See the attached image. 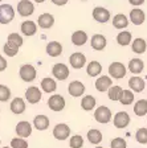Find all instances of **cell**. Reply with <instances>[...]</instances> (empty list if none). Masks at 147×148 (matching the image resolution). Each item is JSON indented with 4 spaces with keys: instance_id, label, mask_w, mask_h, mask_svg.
<instances>
[{
    "instance_id": "1",
    "label": "cell",
    "mask_w": 147,
    "mask_h": 148,
    "mask_svg": "<svg viewBox=\"0 0 147 148\" xmlns=\"http://www.w3.org/2000/svg\"><path fill=\"white\" fill-rule=\"evenodd\" d=\"M15 17V11L12 5L9 4H1L0 5V23L1 24H9Z\"/></svg>"
},
{
    "instance_id": "2",
    "label": "cell",
    "mask_w": 147,
    "mask_h": 148,
    "mask_svg": "<svg viewBox=\"0 0 147 148\" xmlns=\"http://www.w3.org/2000/svg\"><path fill=\"white\" fill-rule=\"evenodd\" d=\"M19 74H20V78H21L23 81H25V82H32V81L36 78V69H35V66H32V65L25 64L20 68Z\"/></svg>"
},
{
    "instance_id": "3",
    "label": "cell",
    "mask_w": 147,
    "mask_h": 148,
    "mask_svg": "<svg viewBox=\"0 0 147 148\" xmlns=\"http://www.w3.org/2000/svg\"><path fill=\"white\" fill-rule=\"evenodd\" d=\"M94 118L97 120L98 123H109L111 119V111L109 107L106 106H101V107H98L94 112Z\"/></svg>"
},
{
    "instance_id": "4",
    "label": "cell",
    "mask_w": 147,
    "mask_h": 148,
    "mask_svg": "<svg viewBox=\"0 0 147 148\" xmlns=\"http://www.w3.org/2000/svg\"><path fill=\"white\" fill-rule=\"evenodd\" d=\"M109 74L115 79H121L126 75V68L121 62H113L109 66Z\"/></svg>"
},
{
    "instance_id": "5",
    "label": "cell",
    "mask_w": 147,
    "mask_h": 148,
    "mask_svg": "<svg viewBox=\"0 0 147 148\" xmlns=\"http://www.w3.org/2000/svg\"><path fill=\"white\" fill-rule=\"evenodd\" d=\"M113 123L117 128H125V127L129 126L130 123V116L127 112L125 111H119V112H117L115 116L113 119Z\"/></svg>"
},
{
    "instance_id": "6",
    "label": "cell",
    "mask_w": 147,
    "mask_h": 148,
    "mask_svg": "<svg viewBox=\"0 0 147 148\" xmlns=\"http://www.w3.org/2000/svg\"><path fill=\"white\" fill-rule=\"evenodd\" d=\"M52 74L55 75V78L60 81H65L69 77V69H68L66 65L64 64H56L52 69Z\"/></svg>"
},
{
    "instance_id": "7",
    "label": "cell",
    "mask_w": 147,
    "mask_h": 148,
    "mask_svg": "<svg viewBox=\"0 0 147 148\" xmlns=\"http://www.w3.org/2000/svg\"><path fill=\"white\" fill-rule=\"evenodd\" d=\"M48 106L52 111H61L65 107V99L61 95H52L48 99Z\"/></svg>"
},
{
    "instance_id": "8",
    "label": "cell",
    "mask_w": 147,
    "mask_h": 148,
    "mask_svg": "<svg viewBox=\"0 0 147 148\" xmlns=\"http://www.w3.org/2000/svg\"><path fill=\"white\" fill-rule=\"evenodd\" d=\"M69 135H70V128L65 123H58L53 130V136L58 140H65Z\"/></svg>"
},
{
    "instance_id": "9",
    "label": "cell",
    "mask_w": 147,
    "mask_h": 148,
    "mask_svg": "<svg viewBox=\"0 0 147 148\" xmlns=\"http://www.w3.org/2000/svg\"><path fill=\"white\" fill-rule=\"evenodd\" d=\"M41 97H43L41 95V91L39 90V87H36V86L28 87L27 91H25V98H27V101L29 102V103H32V105L40 102Z\"/></svg>"
},
{
    "instance_id": "10",
    "label": "cell",
    "mask_w": 147,
    "mask_h": 148,
    "mask_svg": "<svg viewBox=\"0 0 147 148\" xmlns=\"http://www.w3.org/2000/svg\"><path fill=\"white\" fill-rule=\"evenodd\" d=\"M93 17H94V20L98 23H107L109 18H110V12H109L106 8L95 7V8L93 9Z\"/></svg>"
},
{
    "instance_id": "11",
    "label": "cell",
    "mask_w": 147,
    "mask_h": 148,
    "mask_svg": "<svg viewBox=\"0 0 147 148\" xmlns=\"http://www.w3.org/2000/svg\"><path fill=\"white\" fill-rule=\"evenodd\" d=\"M69 62H70V66L74 69H82L86 64V57L82 53H73V54L69 57Z\"/></svg>"
},
{
    "instance_id": "12",
    "label": "cell",
    "mask_w": 147,
    "mask_h": 148,
    "mask_svg": "<svg viewBox=\"0 0 147 148\" xmlns=\"http://www.w3.org/2000/svg\"><path fill=\"white\" fill-rule=\"evenodd\" d=\"M68 91L72 97H81L85 92V85L80 81H73L69 83L68 86Z\"/></svg>"
},
{
    "instance_id": "13",
    "label": "cell",
    "mask_w": 147,
    "mask_h": 148,
    "mask_svg": "<svg viewBox=\"0 0 147 148\" xmlns=\"http://www.w3.org/2000/svg\"><path fill=\"white\" fill-rule=\"evenodd\" d=\"M16 134H17L20 138H28V136L32 134V126L29 122H19L17 126H16Z\"/></svg>"
},
{
    "instance_id": "14",
    "label": "cell",
    "mask_w": 147,
    "mask_h": 148,
    "mask_svg": "<svg viewBox=\"0 0 147 148\" xmlns=\"http://www.w3.org/2000/svg\"><path fill=\"white\" fill-rule=\"evenodd\" d=\"M35 11V7L31 1L28 0H20V3L17 4V12L21 16H31Z\"/></svg>"
},
{
    "instance_id": "15",
    "label": "cell",
    "mask_w": 147,
    "mask_h": 148,
    "mask_svg": "<svg viewBox=\"0 0 147 148\" xmlns=\"http://www.w3.org/2000/svg\"><path fill=\"white\" fill-rule=\"evenodd\" d=\"M129 86L131 90H134V92H141L143 91L144 86H146V83H144V79L138 75H134L129 79Z\"/></svg>"
},
{
    "instance_id": "16",
    "label": "cell",
    "mask_w": 147,
    "mask_h": 148,
    "mask_svg": "<svg viewBox=\"0 0 147 148\" xmlns=\"http://www.w3.org/2000/svg\"><path fill=\"white\" fill-rule=\"evenodd\" d=\"M111 85H113V82H111V78L107 77V75H102V77H99L97 81H95V89L98 90V91H109V89L111 87Z\"/></svg>"
},
{
    "instance_id": "17",
    "label": "cell",
    "mask_w": 147,
    "mask_h": 148,
    "mask_svg": "<svg viewBox=\"0 0 147 148\" xmlns=\"http://www.w3.org/2000/svg\"><path fill=\"white\" fill-rule=\"evenodd\" d=\"M39 27L43 28V29H49V28L52 27L55 24V17H53L50 13H43V15L39 16Z\"/></svg>"
},
{
    "instance_id": "18",
    "label": "cell",
    "mask_w": 147,
    "mask_h": 148,
    "mask_svg": "<svg viewBox=\"0 0 147 148\" xmlns=\"http://www.w3.org/2000/svg\"><path fill=\"white\" fill-rule=\"evenodd\" d=\"M144 18H146V15H144V12L142 11V9H139V8H135V9H133L131 12H130V21H131L134 25L143 24Z\"/></svg>"
},
{
    "instance_id": "19",
    "label": "cell",
    "mask_w": 147,
    "mask_h": 148,
    "mask_svg": "<svg viewBox=\"0 0 147 148\" xmlns=\"http://www.w3.org/2000/svg\"><path fill=\"white\" fill-rule=\"evenodd\" d=\"M90 44H92V48L94 50H104L105 46H106V37L102 36V34H94V36L92 37V41H90Z\"/></svg>"
},
{
    "instance_id": "20",
    "label": "cell",
    "mask_w": 147,
    "mask_h": 148,
    "mask_svg": "<svg viewBox=\"0 0 147 148\" xmlns=\"http://www.w3.org/2000/svg\"><path fill=\"white\" fill-rule=\"evenodd\" d=\"M11 111L13 114L19 115L23 114L25 111V102L23 98H15L12 102H11Z\"/></svg>"
},
{
    "instance_id": "21",
    "label": "cell",
    "mask_w": 147,
    "mask_h": 148,
    "mask_svg": "<svg viewBox=\"0 0 147 148\" xmlns=\"http://www.w3.org/2000/svg\"><path fill=\"white\" fill-rule=\"evenodd\" d=\"M46 53H48L50 57H57L62 53V46L60 42L57 41H52L46 45Z\"/></svg>"
},
{
    "instance_id": "22",
    "label": "cell",
    "mask_w": 147,
    "mask_h": 148,
    "mask_svg": "<svg viewBox=\"0 0 147 148\" xmlns=\"http://www.w3.org/2000/svg\"><path fill=\"white\" fill-rule=\"evenodd\" d=\"M88 41V34L84 31H76L73 34H72V42L76 46H81Z\"/></svg>"
},
{
    "instance_id": "23",
    "label": "cell",
    "mask_w": 147,
    "mask_h": 148,
    "mask_svg": "<svg viewBox=\"0 0 147 148\" xmlns=\"http://www.w3.org/2000/svg\"><path fill=\"white\" fill-rule=\"evenodd\" d=\"M113 25L117 29H123V28L129 25V20L123 13H118V15H115L113 17Z\"/></svg>"
},
{
    "instance_id": "24",
    "label": "cell",
    "mask_w": 147,
    "mask_h": 148,
    "mask_svg": "<svg viewBox=\"0 0 147 148\" xmlns=\"http://www.w3.org/2000/svg\"><path fill=\"white\" fill-rule=\"evenodd\" d=\"M143 68H144V64H143V61H142L141 58H133L131 61H130V64H129V70L131 71L133 74L142 73Z\"/></svg>"
},
{
    "instance_id": "25",
    "label": "cell",
    "mask_w": 147,
    "mask_h": 148,
    "mask_svg": "<svg viewBox=\"0 0 147 148\" xmlns=\"http://www.w3.org/2000/svg\"><path fill=\"white\" fill-rule=\"evenodd\" d=\"M33 124L39 131H44V130H46L49 126V119L45 115H37L33 120Z\"/></svg>"
},
{
    "instance_id": "26",
    "label": "cell",
    "mask_w": 147,
    "mask_h": 148,
    "mask_svg": "<svg viewBox=\"0 0 147 148\" xmlns=\"http://www.w3.org/2000/svg\"><path fill=\"white\" fill-rule=\"evenodd\" d=\"M147 44L143 38H135L134 42L131 44V49L134 53H138V54H143L146 52Z\"/></svg>"
},
{
    "instance_id": "27",
    "label": "cell",
    "mask_w": 147,
    "mask_h": 148,
    "mask_svg": "<svg viewBox=\"0 0 147 148\" xmlns=\"http://www.w3.org/2000/svg\"><path fill=\"white\" fill-rule=\"evenodd\" d=\"M37 31V25L35 21H24L21 24V32L25 36H33Z\"/></svg>"
},
{
    "instance_id": "28",
    "label": "cell",
    "mask_w": 147,
    "mask_h": 148,
    "mask_svg": "<svg viewBox=\"0 0 147 148\" xmlns=\"http://www.w3.org/2000/svg\"><path fill=\"white\" fill-rule=\"evenodd\" d=\"M86 71H88V74H89L90 77H97L98 74H101V71H102V65L98 61H92L88 65Z\"/></svg>"
},
{
    "instance_id": "29",
    "label": "cell",
    "mask_w": 147,
    "mask_h": 148,
    "mask_svg": "<svg viewBox=\"0 0 147 148\" xmlns=\"http://www.w3.org/2000/svg\"><path fill=\"white\" fill-rule=\"evenodd\" d=\"M41 89L44 90L45 92H53L56 91V89H57V85H56V81L53 79V78H44L43 81H41Z\"/></svg>"
},
{
    "instance_id": "30",
    "label": "cell",
    "mask_w": 147,
    "mask_h": 148,
    "mask_svg": "<svg viewBox=\"0 0 147 148\" xmlns=\"http://www.w3.org/2000/svg\"><path fill=\"white\" fill-rule=\"evenodd\" d=\"M134 112L138 116H143L147 114V99H139L134 105Z\"/></svg>"
},
{
    "instance_id": "31",
    "label": "cell",
    "mask_w": 147,
    "mask_h": 148,
    "mask_svg": "<svg viewBox=\"0 0 147 148\" xmlns=\"http://www.w3.org/2000/svg\"><path fill=\"white\" fill-rule=\"evenodd\" d=\"M81 106L85 111H90L95 107V98L92 95H85L82 98V102H81Z\"/></svg>"
},
{
    "instance_id": "32",
    "label": "cell",
    "mask_w": 147,
    "mask_h": 148,
    "mask_svg": "<svg viewBox=\"0 0 147 148\" xmlns=\"http://www.w3.org/2000/svg\"><path fill=\"white\" fill-rule=\"evenodd\" d=\"M123 89L121 86H111L109 89V98L110 101H121V97H122Z\"/></svg>"
},
{
    "instance_id": "33",
    "label": "cell",
    "mask_w": 147,
    "mask_h": 148,
    "mask_svg": "<svg viewBox=\"0 0 147 148\" xmlns=\"http://www.w3.org/2000/svg\"><path fill=\"white\" fill-rule=\"evenodd\" d=\"M117 42L122 46L129 45L131 42V33L130 32H119L117 36Z\"/></svg>"
},
{
    "instance_id": "34",
    "label": "cell",
    "mask_w": 147,
    "mask_h": 148,
    "mask_svg": "<svg viewBox=\"0 0 147 148\" xmlns=\"http://www.w3.org/2000/svg\"><path fill=\"white\" fill-rule=\"evenodd\" d=\"M88 139L92 144H99L102 140V134L98 130H90L88 132Z\"/></svg>"
},
{
    "instance_id": "35",
    "label": "cell",
    "mask_w": 147,
    "mask_h": 148,
    "mask_svg": "<svg viewBox=\"0 0 147 148\" xmlns=\"http://www.w3.org/2000/svg\"><path fill=\"white\" fill-rule=\"evenodd\" d=\"M19 48H20V46H17L16 44L11 42V41H7L6 45H4V53H6L8 57H13V56L17 54Z\"/></svg>"
},
{
    "instance_id": "36",
    "label": "cell",
    "mask_w": 147,
    "mask_h": 148,
    "mask_svg": "<svg viewBox=\"0 0 147 148\" xmlns=\"http://www.w3.org/2000/svg\"><path fill=\"white\" fill-rule=\"evenodd\" d=\"M121 103L125 106H129L131 105L133 102H134V92L131 90H123L122 92V97H121Z\"/></svg>"
},
{
    "instance_id": "37",
    "label": "cell",
    "mask_w": 147,
    "mask_h": 148,
    "mask_svg": "<svg viewBox=\"0 0 147 148\" xmlns=\"http://www.w3.org/2000/svg\"><path fill=\"white\" fill-rule=\"evenodd\" d=\"M135 139L141 144H147V128H139L135 132Z\"/></svg>"
},
{
    "instance_id": "38",
    "label": "cell",
    "mask_w": 147,
    "mask_h": 148,
    "mask_svg": "<svg viewBox=\"0 0 147 148\" xmlns=\"http://www.w3.org/2000/svg\"><path fill=\"white\" fill-rule=\"evenodd\" d=\"M84 144V139L81 135H74L70 138V142H69V145L72 148H81Z\"/></svg>"
},
{
    "instance_id": "39",
    "label": "cell",
    "mask_w": 147,
    "mask_h": 148,
    "mask_svg": "<svg viewBox=\"0 0 147 148\" xmlns=\"http://www.w3.org/2000/svg\"><path fill=\"white\" fill-rule=\"evenodd\" d=\"M11 148H28V143L23 138H15L11 140Z\"/></svg>"
},
{
    "instance_id": "40",
    "label": "cell",
    "mask_w": 147,
    "mask_h": 148,
    "mask_svg": "<svg viewBox=\"0 0 147 148\" xmlns=\"http://www.w3.org/2000/svg\"><path fill=\"white\" fill-rule=\"evenodd\" d=\"M11 98V90L4 85H0V102H6Z\"/></svg>"
},
{
    "instance_id": "41",
    "label": "cell",
    "mask_w": 147,
    "mask_h": 148,
    "mask_svg": "<svg viewBox=\"0 0 147 148\" xmlns=\"http://www.w3.org/2000/svg\"><path fill=\"white\" fill-rule=\"evenodd\" d=\"M111 148H126V140L122 138H114L110 143Z\"/></svg>"
},
{
    "instance_id": "42",
    "label": "cell",
    "mask_w": 147,
    "mask_h": 148,
    "mask_svg": "<svg viewBox=\"0 0 147 148\" xmlns=\"http://www.w3.org/2000/svg\"><path fill=\"white\" fill-rule=\"evenodd\" d=\"M7 41H11V42L16 44L17 46H21L23 45V38H21V36H19L17 33H11L8 36V40H7Z\"/></svg>"
},
{
    "instance_id": "43",
    "label": "cell",
    "mask_w": 147,
    "mask_h": 148,
    "mask_svg": "<svg viewBox=\"0 0 147 148\" xmlns=\"http://www.w3.org/2000/svg\"><path fill=\"white\" fill-rule=\"evenodd\" d=\"M7 69V61L4 60L3 56H0V71H3Z\"/></svg>"
},
{
    "instance_id": "44",
    "label": "cell",
    "mask_w": 147,
    "mask_h": 148,
    "mask_svg": "<svg viewBox=\"0 0 147 148\" xmlns=\"http://www.w3.org/2000/svg\"><path fill=\"white\" fill-rule=\"evenodd\" d=\"M52 3L56 5H65L68 3V0H52Z\"/></svg>"
},
{
    "instance_id": "45",
    "label": "cell",
    "mask_w": 147,
    "mask_h": 148,
    "mask_svg": "<svg viewBox=\"0 0 147 148\" xmlns=\"http://www.w3.org/2000/svg\"><path fill=\"white\" fill-rule=\"evenodd\" d=\"M129 1L133 5H142V4L144 3V0H129Z\"/></svg>"
},
{
    "instance_id": "46",
    "label": "cell",
    "mask_w": 147,
    "mask_h": 148,
    "mask_svg": "<svg viewBox=\"0 0 147 148\" xmlns=\"http://www.w3.org/2000/svg\"><path fill=\"white\" fill-rule=\"evenodd\" d=\"M36 3H43V1H45V0H35Z\"/></svg>"
},
{
    "instance_id": "47",
    "label": "cell",
    "mask_w": 147,
    "mask_h": 148,
    "mask_svg": "<svg viewBox=\"0 0 147 148\" xmlns=\"http://www.w3.org/2000/svg\"><path fill=\"white\" fill-rule=\"evenodd\" d=\"M95 148H102V147H95Z\"/></svg>"
},
{
    "instance_id": "48",
    "label": "cell",
    "mask_w": 147,
    "mask_h": 148,
    "mask_svg": "<svg viewBox=\"0 0 147 148\" xmlns=\"http://www.w3.org/2000/svg\"><path fill=\"white\" fill-rule=\"evenodd\" d=\"M4 148H9V147H4Z\"/></svg>"
},
{
    "instance_id": "49",
    "label": "cell",
    "mask_w": 147,
    "mask_h": 148,
    "mask_svg": "<svg viewBox=\"0 0 147 148\" xmlns=\"http://www.w3.org/2000/svg\"><path fill=\"white\" fill-rule=\"evenodd\" d=\"M0 1H1V0H0Z\"/></svg>"
},
{
    "instance_id": "50",
    "label": "cell",
    "mask_w": 147,
    "mask_h": 148,
    "mask_svg": "<svg viewBox=\"0 0 147 148\" xmlns=\"http://www.w3.org/2000/svg\"><path fill=\"white\" fill-rule=\"evenodd\" d=\"M0 143H1V142H0Z\"/></svg>"
}]
</instances>
